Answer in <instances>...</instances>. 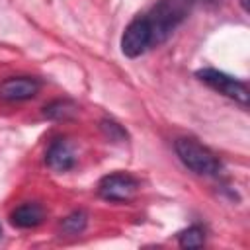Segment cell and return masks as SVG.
I'll list each match as a JSON object with an SVG mask.
<instances>
[{"instance_id":"7c38bea8","label":"cell","mask_w":250,"mask_h":250,"mask_svg":"<svg viewBox=\"0 0 250 250\" xmlns=\"http://www.w3.org/2000/svg\"><path fill=\"white\" fill-rule=\"evenodd\" d=\"M100 127H102L104 135H105L109 141H113V143H123V141L127 139V133H125V129H123L119 123H115V121L104 119Z\"/></svg>"},{"instance_id":"3957f363","label":"cell","mask_w":250,"mask_h":250,"mask_svg":"<svg viewBox=\"0 0 250 250\" xmlns=\"http://www.w3.org/2000/svg\"><path fill=\"white\" fill-rule=\"evenodd\" d=\"M197 78L201 82H205L207 86H211L213 90L221 92L223 96L246 105L248 104V98H250V92H248V86L240 80H236L234 76L227 74V72H221V70H215V68H203V70H197Z\"/></svg>"},{"instance_id":"9c48e42d","label":"cell","mask_w":250,"mask_h":250,"mask_svg":"<svg viewBox=\"0 0 250 250\" xmlns=\"http://www.w3.org/2000/svg\"><path fill=\"white\" fill-rule=\"evenodd\" d=\"M76 111H78V107L70 100H57V102H51L49 105H45L43 115L47 119H70L76 115Z\"/></svg>"},{"instance_id":"6da1fadb","label":"cell","mask_w":250,"mask_h":250,"mask_svg":"<svg viewBox=\"0 0 250 250\" xmlns=\"http://www.w3.org/2000/svg\"><path fill=\"white\" fill-rule=\"evenodd\" d=\"M191 4L193 0H160L146 14L152 31V45H160L170 37V33L188 18Z\"/></svg>"},{"instance_id":"30bf717a","label":"cell","mask_w":250,"mask_h":250,"mask_svg":"<svg viewBox=\"0 0 250 250\" xmlns=\"http://www.w3.org/2000/svg\"><path fill=\"white\" fill-rule=\"evenodd\" d=\"M178 242L182 248H197L205 242V232L201 227L197 225H191L188 229H184L180 234H178Z\"/></svg>"},{"instance_id":"52a82bcc","label":"cell","mask_w":250,"mask_h":250,"mask_svg":"<svg viewBox=\"0 0 250 250\" xmlns=\"http://www.w3.org/2000/svg\"><path fill=\"white\" fill-rule=\"evenodd\" d=\"M49 168H53L55 172H66L74 166L76 158H74V152L70 148V145L62 139L51 143L49 150H47V156H45Z\"/></svg>"},{"instance_id":"5b68a950","label":"cell","mask_w":250,"mask_h":250,"mask_svg":"<svg viewBox=\"0 0 250 250\" xmlns=\"http://www.w3.org/2000/svg\"><path fill=\"white\" fill-rule=\"evenodd\" d=\"M139 184L133 176L129 174H109L105 178H102L98 191L104 199L109 201H127L135 195Z\"/></svg>"},{"instance_id":"277c9868","label":"cell","mask_w":250,"mask_h":250,"mask_svg":"<svg viewBox=\"0 0 250 250\" xmlns=\"http://www.w3.org/2000/svg\"><path fill=\"white\" fill-rule=\"evenodd\" d=\"M148 47H152V31L146 21V16H137L123 31L121 37V51L125 57L135 59L143 55Z\"/></svg>"},{"instance_id":"7a4b0ae2","label":"cell","mask_w":250,"mask_h":250,"mask_svg":"<svg viewBox=\"0 0 250 250\" xmlns=\"http://www.w3.org/2000/svg\"><path fill=\"white\" fill-rule=\"evenodd\" d=\"M176 154L178 158L184 162L186 168H189L193 174H199V176H219L223 172V164L221 160L207 148L203 146L201 143L193 141V139H178L176 145Z\"/></svg>"},{"instance_id":"8fae6325","label":"cell","mask_w":250,"mask_h":250,"mask_svg":"<svg viewBox=\"0 0 250 250\" xmlns=\"http://www.w3.org/2000/svg\"><path fill=\"white\" fill-rule=\"evenodd\" d=\"M86 223H88V215L84 211H74L72 215H68L66 219H62L61 230L64 234H80L86 229Z\"/></svg>"},{"instance_id":"ba28073f","label":"cell","mask_w":250,"mask_h":250,"mask_svg":"<svg viewBox=\"0 0 250 250\" xmlns=\"http://www.w3.org/2000/svg\"><path fill=\"white\" fill-rule=\"evenodd\" d=\"M43 217H45V211L39 203H23V205H20L12 211L10 221H12L14 227L33 229V227L43 223Z\"/></svg>"},{"instance_id":"5bb4252c","label":"cell","mask_w":250,"mask_h":250,"mask_svg":"<svg viewBox=\"0 0 250 250\" xmlns=\"http://www.w3.org/2000/svg\"><path fill=\"white\" fill-rule=\"evenodd\" d=\"M0 234H2V229H0Z\"/></svg>"},{"instance_id":"8992f818","label":"cell","mask_w":250,"mask_h":250,"mask_svg":"<svg viewBox=\"0 0 250 250\" xmlns=\"http://www.w3.org/2000/svg\"><path fill=\"white\" fill-rule=\"evenodd\" d=\"M41 84L37 78L29 76H18V78H8L0 84V98L8 102H21L29 100L39 92Z\"/></svg>"},{"instance_id":"4fadbf2b","label":"cell","mask_w":250,"mask_h":250,"mask_svg":"<svg viewBox=\"0 0 250 250\" xmlns=\"http://www.w3.org/2000/svg\"><path fill=\"white\" fill-rule=\"evenodd\" d=\"M242 2V8H244V12H248V2L246 0H240Z\"/></svg>"}]
</instances>
